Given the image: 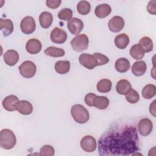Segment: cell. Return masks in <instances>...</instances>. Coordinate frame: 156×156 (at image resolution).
Instances as JSON below:
<instances>
[{"label":"cell","instance_id":"obj_1","mask_svg":"<svg viewBox=\"0 0 156 156\" xmlns=\"http://www.w3.org/2000/svg\"><path fill=\"white\" fill-rule=\"evenodd\" d=\"M140 149L137 129L129 124H113L98 140V151L101 155H130Z\"/></svg>","mask_w":156,"mask_h":156},{"label":"cell","instance_id":"obj_2","mask_svg":"<svg viewBox=\"0 0 156 156\" xmlns=\"http://www.w3.org/2000/svg\"><path fill=\"white\" fill-rule=\"evenodd\" d=\"M16 143V138L14 133L9 129H4L0 133V146L4 149H12Z\"/></svg>","mask_w":156,"mask_h":156},{"label":"cell","instance_id":"obj_3","mask_svg":"<svg viewBox=\"0 0 156 156\" xmlns=\"http://www.w3.org/2000/svg\"><path fill=\"white\" fill-rule=\"evenodd\" d=\"M71 114L74 121L79 124H84L90 119L88 111L80 104H75L71 108Z\"/></svg>","mask_w":156,"mask_h":156},{"label":"cell","instance_id":"obj_4","mask_svg":"<svg viewBox=\"0 0 156 156\" xmlns=\"http://www.w3.org/2000/svg\"><path fill=\"white\" fill-rule=\"evenodd\" d=\"M88 38L85 34H79L72 39L70 43L72 48L76 52H82L88 46Z\"/></svg>","mask_w":156,"mask_h":156},{"label":"cell","instance_id":"obj_5","mask_svg":"<svg viewBox=\"0 0 156 156\" xmlns=\"http://www.w3.org/2000/svg\"><path fill=\"white\" fill-rule=\"evenodd\" d=\"M20 74L26 79L32 78L36 73L37 67L34 62L30 60L23 62L19 66Z\"/></svg>","mask_w":156,"mask_h":156},{"label":"cell","instance_id":"obj_6","mask_svg":"<svg viewBox=\"0 0 156 156\" xmlns=\"http://www.w3.org/2000/svg\"><path fill=\"white\" fill-rule=\"evenodd\" d=\"M20 28L24 34L29 35L33 33L36 28V23L34 18L27 16L23 18L20 23Z\"/></svg>","mask_w":156,"mask_h":156},{"label":"cell","instance_id":"obj_7","mask_svg":"<svg viewBox=\"0 0 156 156\" xmlns=\"http://www.w3.org/2000/svg\"><path fill=\"white\" fill-rule=\"evenodd\" d=\"M81 148L87 152H93L97 147V143L96 139L91 135H86L80 140Z\"/></svg>","mask_w":156,"mask_h":156},{"label":"cell","instance_id":"obj_8","mask_svg":"<svg viewBox=\"0 0 156 156\" xmlns=\"http://www.w3.org/2000/svg\"><path fill=\"white\" fill-rule=\"evenodd\" d=\"M50 38L54 43L63 44L67 39V34L64 30L55 27L51 32Z\"/></svg>","mask_w":156,"mask_h":156},{"label":"cell","instance_id":"obj_9","mask_svg":"<svg viewBox=\"0 0 156 156\" xmlns=\"http://www.w3.org/2000/svg\"><path fill=\"white\" fill-rule=\"evenodd\" d=\"M124 24L125 23L124 19L119 16H113L108 23V26L110 30L115 33L120 32L124 28Z\"/></svg>","mask_w":156,"mask_h":156},{"label":"cell","instance_id":"obj_10","mask_svg":"<svg viewBox=\"0 0 156 156\" xmlns=\"http://www.w3.org/2000/svg\"><path fill=\"white\" fill-rule=\"evenodd\" d=\"M79 63L88 69H93L97 66L95 58L90 54L83 53L80 54L79 57Z\"/></svg>","mask_w":156,"mask_h":156},{"label":"cell","instance_id":"obj_11","mask_svg":"<svg viewBox=\"0 0 156 156\" xmlns=\"http://www.w3.org/2000/svg\"><path fill=\"white\" fill-rule=\"evenodd\" d=\"M153 129V124L151 120L148 118L141 119L138 124V129L140 133L143 136H146L149 135Z\"/></svg>","mask_w":156,"mask_h":156},{"label":"cell","instance_id":"obj_12","mask_svg":"<svg viewBox=\"0 0 156 156\" xmlns=\"http://www.w3.org/2000/svg\"><path fill=\"white\" fill-rule=\"evenodd\" d=\"M67 27L72 34L78 35L83 28V23L80 19L74 17L68 21Z\"/></svg>","mask_w":156,"mask_h":156},{"label":"cell","instance_id":"obj_13","mask_svg":"<svg viewBox=\"0 0 156 156\" xmlns=\"http://www.w3.org/2000/svg\"><path fill=\"white\" fill-rule=\"evenodd\" d=\"M14 107L20 113L24 115H30L33 111V106L30 102L27 101L22 100L18 101L15 105Z\"/></svg>","mask_w":156,"mask_h":156},{"label":"cell","instance_id":"obj_14","mask_svg":"<svg viewBox=\"0 0 156 156\" xmlns=\"http://www.w3.org/2000/svg\"><path fill=\"white\" fill-rule=\"evenodd\" d=\"M41 43L36 38L29 39L26 44V49L27 52L30 54H38L41 51Z\"/></svg>","mask_w":156,"mask_h":156},{"label":"cell","instance_id":"obj_15","mask_svg":"<svg viewBox=\"0 0 156 156\" xmlns=\"http://www.w3.org/2000/svg\"><path fill=\"white\" fill-rule=\"evenodd\" d=\"M5 63L10 66L16 65L19 60V54L17 51L13 49L7 51L3 55Z\"/></svg>","mask_w":156,"mask_h":156},{"label":"cell","instance_id":"obj_16","mask_svg":"<svg viewBox=\"0 0 156 156\" xmlns=\"http://www.w3.org/2000/svg\"><path fill=\"white\" fill-rule=\"evenodd\" d=\"M13 23L9 19H0V30L2 31L3 35L7 37L13 31Z\"/></svg>","mask_w":156,"mask_h":156},{"label":"cell","instance_id":"obj_17","mask_svg":"<svg viewBox=\"0 0 156 156\" xmlns=\"http://www.w3.org/2000/svg\"><path fill=\"white\" fill-rule=\"evenodd\" d=\"M19 101L18 98L13 94H10L6 96L2 101V104L4 109L9 112H13L16 110L14 105Z\"/></svg>","mask_w":156,"mask_h":156},{"label":"cell","instance_id":"obj_18","mask_svg":"<svg viewBox=\"0 0 156 156\" xmlns=\"http://www.w3.org/2000/svg\"><path fill=\"white\" fill-rule=\"evenodd\" d=\"M53 21L52 15L49 12H43L39 16V22L41 27L44 29L49 28Z\"/></svg>","mask_w":156,"mask_h":156},{"label":"cell","instance_id":"obj_19","mask_svg":"<svg viewBox=\"0 0 156 156\" xmlns=\"http://www.w3.org/2000/svg\"><path fill=\"white\" fill-rule=\"evenodd\" d=\"M112 12L111 7L107 4H102L97 5L94 10L96 16L99 18H104L110 15Z\"/></svg>","mask_w":156,"mask_h":156},{"label":"cell","instance_id":"obj_20","mask_svg":"<svg viewBox=\"0 0 156 156\" xmlns=\"http://www.w3.org/2000/svg\"><path fill=\"white\" fill-rule=\"evenodd\" d=\"M147 66L146 63L144 61H137L135 62L131 68L132 73L135 76H141L146 71Z\"/></svg>","mask_w":156,"mask_h":156},{"label":"cell","instance_id":"obj_21","mask_svg":"<svg viewBox=\"0 0 156 156\" xmlns=\"http://www.w3.org/2000/svg\"><path fill=\"white\" fill-rule=\"evenodd\" d=\"M132 89L130 83L126 79L119 80L116 85V90L117 93L121 95L126 94Z\"/></svg>","mask_w":156,"mask_h":156},{"label":"cell","instance_id":"obj_22","mask_svg":"<svg viewBox=\"0 0 156 156\" xmlns=\"http://www.w3.org/2000/svg\"><path fill=\"white\" fill-rule=\"evenodd\" d=\"M114 43L118 48L124 49L129 43V37L127 34L124 33L119 34L115 37Z\"/></svg>","mask_w":156,"mask_h":156},{"label":"cell","instance_id":"obj_23","mask_svg":"<svg viewBox=\"0 0 156 156\" xmlns=\"http://www.w3.org/2000/svg\"><path fill=\"white\" fill-rule=\"evenodd\" d=\"M130 67V62L126 58H119L116 60L115 63V68L119 73H126Z\"/></svg>","mask_w":156,"mask_h":156},{"label":"cell","instance_id":"obj_24","mask_svg":"<svg viewBox=\"0 0 156 156\" xmlns=\"http://www.w3.org/2000/svg\"><path fill=\"white\" fill-rule=\"evenodd\" d=\"M130 55L135 60H140L143 58L145 52L140 44H133L130 49Z\"/></svg>","mask_w":156,"mask_h":156},{"label":"cell","instance_id":"obj_25","mask_svg":"<svg viewBox=\"0 0 156 156\" xmlns=\"http://www.w3.org/2000/svg\"><path fill=\"white\" fill-rule=\"evenodd\" d=\"M55 70L60 74H65L69 71L70 62L68 60H59L55 63Z\"/></svg>","mask_w":156,"mask_h":156},{"label":"cell","instance_id":"obj_26","mask_svg":"<svg viewBox=\"0 0 156 156\" xmlns=\"http://www.w3.org/2000/svg\"><path fill=\"white\" fill-rule=\"evenodd\" d=\"M96 88L99 93H108L111 90L112 82L109 79H102L100 80L97 83Z\"/></svg>","mask_w":156,"mask_h":156},{"label":"cell","instance_id":"obj_27","mask_svg":"<svg viewBox=\"0 0 156 156\" xmlns=\"http://www.w3.org/2000/svg\"><path fill=\"white\" fill-rule=\"evenodd\" d=\"M109 105V100L105 96H96L94 99L93 107L101 110H104L107 108Z\"/></svg>","mask_w":156,"mask_h":156},{"label":"cell","instance_id":"obj_28","mask_svg":"<svg viewBox=\"0 0 156 156\" xmlns=\"http://www.w3.org/2000/svg\"><path fill=\"white\" fill-rule=\"evenodd\" d=\"M142 96L144 99H150L156 94V87L154 84H147L142 90Z\"/></svg>","mask_w":156,"mask_h":156},{"label":"cell","instance_id":"obj_29","mask_svg":"<svg viewBox=\"0 0 156 156\" xmlns=\"http://www.w3.org/2000/svg\"><path fill=\"white\" fill-rule=\"evenodd\" d=\"M65 52L63 49L54 46L48 47L44 51V54L46 55H49L52 57H62L65 55Z\"/></svg>","mask_w":156,"mask_h":156},{"label":"cell","instance_id":"obj_30","mask_svg":"<svg viewBox=\"0 0 156 156\" xmlns=\"http://www.w3.org/2000/svg\"><path fill=\"white\" fill-rule=\"evenodd\" d=\"M77 10L82 15L88 14L91 10V5L87 1H80L77 5Z\"/></svg>","mask_w":156,"mask_h":156},{"label":"cell","instance_id":"obj_31","mask_svg":"<svg viewBox=\"0 0 156 156\" xmlns=\"http://www.w3.org/2000/svg\"><path fill=\"white\" fill-rule=\"evenodd\" d=\"M138 44L141 46L145 52H149L153 49V41L148 37H142L140 40Z\"/></svg>","mask_w":156,"mask_h":156},{"label":"cell","instance_id":"obj_32","mask_svg":"<svg viewBox=\"0 0 156 156\" xmlns=\"http://www.w3.org/2000/svg\"><path fill=\"white\" fill-rule=\"evenodd\" d=\"M125 95L126 99L130 104H135L138 102L140 99V95L138 93L132 88Z\"/></svg>","mask_w":156,"mask_h":156},{"label":"cell","instance_id":"obj_33","mask_svg":"<svg viewBox=\"0 0 156 156\" xmlns=\"http://www.w3.org/2000/svg\"><path fill=\"white\" fill-rule=\"evenodd\" d=\"M72 16L73 11L68 8L62 9L58 13V18L64 21H69L72 18Z\"/></svg>","mask_w":156,"mask_h":156},{"label":"cell","instance_id":"obj_34","mask_svg":"<svg viewBox=\"0 0 156 156\" xmlns=\"http://www.w3.org/2000/svg\"><path fill=\"white\" fill-rule=\"evenodd\" d=\"M93 56L95 58L96 62H97V66H101L107 64L109 62V58L105 55L99 53V52H95L93 54Z\"/></svg>","mask_w":156,"mask_h":156},{"label":"cell","instance_id":"obj_35","mask_svg":"<svg viewBox=\"0 0 156 156\" xmlns=\"http://www.w3.org/2000/svg\"><path fill=\"white\" fill-rule=\"evenodd\" d=\"M55 154V150L51 145H44L40 151L41 156H53Z\"/></svg>","mask_w":156,"mask_h":156},{"label":"cell","instance_id":"obj_36","mask_svg":"<svg viewBox=\"0 0 156 156\" xmlns=\"http://www.w3.org/2000/svg\"><path fill=\"white\" fill-rule=\"evenodd\" d=\"M96 96V94L93 93H88L85 96V104L90 106V107H93V102H94V99Z\"/></svg>","mask_w":156,"mask_h":156},{"label":"cell","instance_id":"obj_37","mask_svg":"<svg viewBox=\"0 0 156 156\" xmlns=\"http://www.w3.org/2000/svg\"><path fill=\"white\" fill-rule=\"evenodd\" d=\"M62 1L60 0H47L46 1V6L50 9H55L60 6Z\"/></svg>","mask_w":156,"mask_h":156},{"label":"cell","instance_id":"obj_38","mask_svg":"<svg viewBox=\"0 0 156 156\" xmlns=\"http://www.w3.org/2000/svg\"><path fill=\"white\" fill-rule=\"evenodd\" d=\"M147 10L148 12L152 15L156 14V1L152 0L148 2L147 6Z\"/></svg>","mask_w":156,"mask_h":156},{"label":"cell","instance_id":"obj_39","mask_svg":"<svg viewBox=\"0 0 156 156\" xmlns=\"http://www.w3.org/2000/svg\"><path fill=\"white\" fill-rule=\"evenodd\" d=\"M155 100H154L152 104H151L150 105V107H149V112L150 113L151 115H152L154 117H155Z\"/></svg>","mask_w":156,"mask_h":156}]
</instances>
